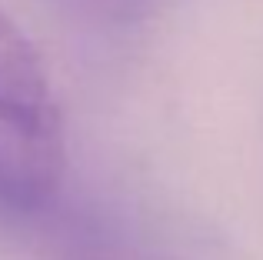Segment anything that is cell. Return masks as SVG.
Masks as SVG:
<instances>
[{"instance_id":"obj_1","label":"cell","mask_w":263,"mask_h":260,"mask_svg":"<svg viewBox=\"0 0 263 260\" xmlns=\"http://www.w3.org/2000/svg\"><path fill=\"white\" fill-rule=\"evenodd\" d=\"M67 167L57 104L0 97V200L37 210L60 190Z\"/></svg>"},{"instance_id":"obj_4","label":"cell","mask_w":263,"mask_h":260,"mask_svg":"<svg viewBox=\"0 0 263 260\" xmlns=\"http://www.w3.org/2000/svg\"><path fill=\"white\" fill-rule=\"evenodd\" d=\"M0 214H10V207H7V203H4V200H0Z\"/></svg>"},{"instance_id":"obj_3","label":"cell","mask_w":263,"mask_h":260,"mask_svg":"<svg viewBox=\"0 0 263 260\" xmlns=\"http://www.w3.org/2000/svg\"><path fill=\"white\" fill-rule=\"evenodd\" d=\"M50 4L93 24H127L143 13L147 0H50Z\"/></svg>"},{"instance_id":"obj_2","label":"cell","mask_w":263,"mask_h":260,"mask_svg":"<svg viewBox=\"0 0 263 260\" xmlns=\"http://www.w3.org/2000/svg\"><path fill=\"white\" fill-rule=\"evenodd\" d=\"M0 97L47 104L50 80L27 33L0 10Z\"/></svg>"}]
</instances>
